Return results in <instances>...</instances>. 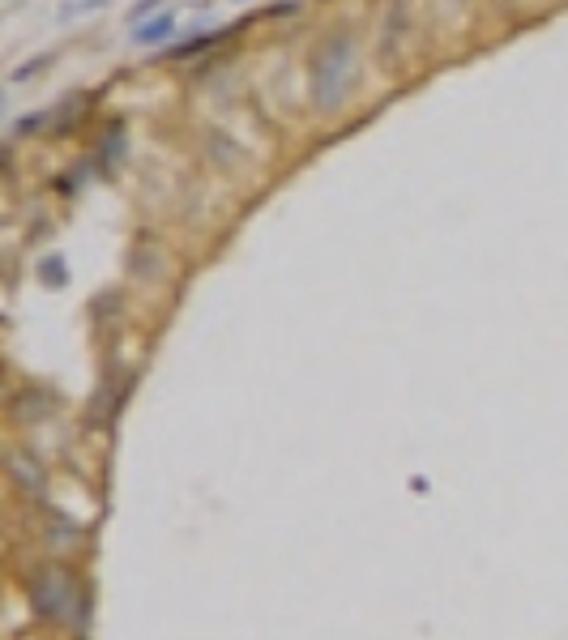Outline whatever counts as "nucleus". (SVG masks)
Instances as JSON below:
<instances>
[{"label": "nucleus", "instance_id": "obj_1", "mask_svg": "<svg viewBox=\"0 0 568 640\" xmlns=\"http://www.w3.org/2000/svg\"><path fill=\"white\" fill-rule=\"evenodd\" d=\"M359 86V30L334 22L308 47V103L317 116H338Z\"/></svg>", "mask_w": 568, "mask_h": 640}, {"label": "nucleus", "instance_id": "obj_2", "mask_svg": "<svg viewBox=\"0 0 568 640\" xmlns=\"http://www.w3.org/2000/svg\"><path fill=\"white\" fill-rule=\"evenodd\" d=\"M30 602L35 611L52 623H69L73 615L82 619V594H77V581L60 568H43L35 581H30Z\"/></svg>", "mask_w": 568, "mask_h": 640}, {"label": "nucleus", "instance_id": "obj_3", "mask_svg": "<svg viewBox=\"0 0 568 640\" xmlns=\"http://www.w3.org/2000/svg\"><path fill=\"white\" fill-rule=\"evenodd\" d=\"M410 39V0H385L381 9V35H376V56H381L389 69L402 60Z\"/></svg>", "mask_w": 568, "mask_h": 640}, {"label": "nucleus", "instance_id": "obj_4", "mask_svg": "<svg viewBox=\"0 0 568 640\" xmlns=\"http://www.w3.org/2000/svg\"><path fill=\"white\" fill-rule=\"evenodd\" d=\"M180 35V13L176 9H163V13H154V18H146V22H137L133 30H129V39L137 43V47H171V39Z\"/></svg>", "mask_w": 568, "mask_h": 640}, {"label": "nucleus", "instance_id": "obj_5", "mask_svg": "<svg viewBox=\"0 0 568 640\" xmlns=\"http://www.w3.org/2000/svg\"><path fill=\"white\" fill-rule=\"evenodd\" d=\"M252 22H235V26H218V30H201V35H193V39H184V43H176L171 47V60H197L201 52H214V47H223L231 35H244Z\"/></svg>", "mask_w": 568, "mask_h": 640}, {"label": "nucleus", "instance_id": "obj_6", "mask_svg": "<svg viewBox=\"0 0 568 640\" xmlns=\"http://www.w3.org/2000/svg\"><path fill=\"white\" fill-rule=\"evenodd\" d=\"M56 64V56L52 52H39V56H30L26 64H18V69H9V82L13 86H26V82H35V77H43L47 69Z\"/></svg>", "mask_w": 568, "mask_h": 640}, {"label": "nucleus", "instance_id": "obj_7", "mask_svg": "<svg viewBox=\"0 0 568 640\" xmlns=\"http://www.w3.org/2000/svg\"><path fill=\"white\" fill-rule=\"evenodd\" d=\"M35 269H39L43 286H52V291H60V286L69 282V265H65V256H43V261H39Z\"/></svg>", "mask_w": 568, "mask_h": 640}, {"label": "nucleus", "instance_id": "obj_8", "mask_svg": "<svg viewBox=\"0 0 568 640\" xmlns=\"http://www.w3.org/2000/svg\"><path fill=\"white\" fill-rule=\"evenodd\" d=\"M52 124V111H26V116H18L9 124V141L13 137H30V133H43V128Z\"/></svg>", "mask_w": 568, "mask_h": 640}, {"label": "nucleus", "instance_id": "obj_9", "mask_svg": "<svg viewBox=\"0 0 568 640\" xmlns=\"http://www.w3.org/2000/svg\"><path fill=\"white\" fill-rule=\"evenodd\" d=\"M107 5H112V0H65V5L56 9V18L60 22H73V18H86V13H99Z\"/></svg>", "mask_w": 568, "mask_h": 640}, {"label": "nucleus", "instance_id": "obj_10", "mask_svg": "<svg viewBox=\"0 0 568 640\" xmlns=\"http://www.w3.org/2000/svg\"><path fill=\"white\" fill-rule=\"evenodd\" d=\"M120 150H124V128L120 124H112V133H107V141L99 146V163H107V167H116V158H120Z\"/></svg>", "mask_w": 568, "mask_h": 640}, {"label": "nucleus", "instance_id": "obj_11", "mask_svg": "<svg viewBox=\"0 0 568 640\" xmlns=\"http://www.w3.org/2000/svg\"><path fill=\"white\" fill-rule=\"evenodd\" d=\"M154 13H163V0H133V5H129V22L137 26V22L154 18Z\"/></svg>", "mask_w": 568, "mask_h": 640}, {"label": "nucleus", "instance_id": "obj_12", "mask_svg": "<svg viewBox=\"0 0 568 640\" xmlns=\"http://www.w3.org/2000/svg\"><path fill=\"white\" fill-rule=\"evenodd\" d=\"M445 5H453V9H462V5H466V0H445Z\"/></svg>", "mask_w": 568, "mask_h": 640}, {"label": "nucleus", "instance_id": "obj_13", "mask_svg": "<svg viewBox=\"0 0 568 640\" xmlns=\"http://www.w3.org/2000/svg\"><path fill=\"white\" fill-rule=\"evenodd\" d=\"M231 5H252V0H231Z\"/></svg>", "mask_w": 568, "mask_h": 640}]
</instances>
